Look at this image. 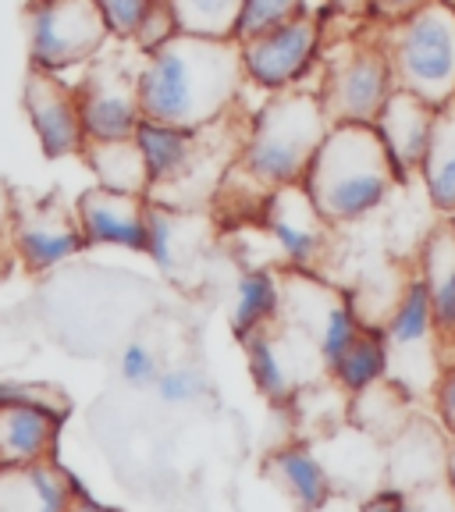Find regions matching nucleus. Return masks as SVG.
Masks as SVG:
<instances>
[{"mask_svg":"<svg viewBox=\"0 0 455 512\" xmlns=\"http://www.w3.org/2000/svg\"><path fill=\"white\" fill-rule=\"evenodd\" d=\"M136 93L143 118L178 128H210L239 111L249 93L235 40L171 36L164 47L139 57Z\"/></svg>","mask_w":455,"mask_h":512,"instance_id":"f257e3e1","label":"nucleus"},{"mask_svg":"<svg viewBox=\"0 0 455 512\" xmlns=\"http://www.w3.org/2000/svg\"><path fill=\"white\" fill-rule=\"evenodd\" d=\"M399 182L374 125H331L299 185L331 224H352L384 207Z\"/></svg>","mask_w":455,"mask_h":512,"instance_id":"f03ea898","label":"nucleus"},{"mask_svg":"<svg viewBox=\"0 0 455 512\" xmlns=\"http://www.w3.org/2000/svg\"><path fill=\"white\" fill-rule=\"evenodd\" d=\"M328 128L331 121L317 89L306 86L274 93L246 114L235 164L267 192L281 185H299L317 146L328 136Z\"/></svg>","mask_w":455,"mask_h":512,"instance_id":"7ed1b4c3","label":"nucleus"},{"mask_svg":"<svg viewBox=\"0 0 455 512\" xmlns=\"http://www.w3.org/2000/svg\"><path fill=\"white\" fill-rule=\"evenodd\" d=\"M395 75V89L420 96L431 107L455 100V8L431 0L399 22L374 25Z\"/></svg>","mask_w":455,"mask_h":512,"instance_id":"20e7f679","label":"nucleus"},{"mask_svg":"<svg viewBox=\"0 0 455 512\" xmlns=\"http://www.w3.org/2000/svg\"><path fill=\"white\" fill-rule=\"evenodd\" d=\"M313 89L331 125H374L395 93L392 64L374 25L367 22L363 32H352L338 43L328 40Z\"/></svg>","mask_w":455,"mask_h":512,"instance_id":"39448f33","label":"nucleus"},{"mask_svg":"<svg viewBox=\"0 0 455 512\" xmlns=\"http://www.w3.org/2000/svg\"><path fill=\"white\" fill-rule=\"evenodd\" d=\"M25 32L32 68L61 79L89 68L111 43V32L93 0H29Z\"/></svg>","mask_w":455,"mask_h":512,"instance_id":"423d86ee","label":"nucleus"},{"mask_svg":"<svg viewBox=\"0 0 455 512\" xmlns=\"http://www.w3.org/2000/svg\"><path fill=\"white\" fill-rule=\"evenodd\" d=\"M324 47H328V25L310 11L271 32H260L253 40L239 43L246 86L264 96L306 89V82L320 72Z\"/></svg>","mask_w":455,"mask_h":512,"instance_id":"0eeeda50","label":"nucleus"},{"mask_svg":"<svg viewBox=\"0 0 455 512\" xmlns=\"http://www.w3.org/2000/svg\"><path fill=\"white\" fill-rule=\"evenodd\" d=\"M256 221L285 271L313 274L320 260L328 256L335 224L320 214L303 185H281V189L267 192Z\"/></svg>","mask_w":455,"mask_h":512,"instance_id":"6e6552de","label":"nucleus"},{"mask_svg":"<svg viewBox=\"0 0 455 512\" xmlns=\"http://www.w3.org/2000/svg\"><path fill=\"white\" fill-rule=\"evenodd\" d=\"M136 68H128L125 61H107V57H96L89 68H82L75 93H79V118L86 143L132 139L136 125L143 121V107H139L136 93Z\"/></svg>","mask_w":455,"mask_h":512,"instance_id":"1a4fd4ad","label":"nucleus"},{"mask_svg":"<svg viewBox=\"0 0 455 512\" xmlns=\"http://www.w3.org/2000/svg\"><path fill=\"white\" fill-rule=\"evenodd\" d=\"M139 153L146 160V175H150V200H164L171 192H182L200 182V171L210 157L207 128L192 132V128L164 125V121L143 118L132 132Z\"/></svg>","mask_w":455,"mask_h":512,"instance_id":"9d476101","label":"nucleus"},{"mask_svg":"<svg viewBox=\"0 0 455 512\" xmlns=\"http://www.w3.org/2000/svg\"><path fill=\"white\" fill-rule=\"evenodd\" d=\"M22 107L32 125V136H36L40 150L47 153L50 160L82 157V150H86V132H82L79 93H75L72 82H64L61 75H47V72L29 68Z\"/></svg>","mask_w":455,"mask_h":512,"instance_id":"9b49d317","label":"nucleus"},{"mask_svg":"<svg viewBox=\"0 0 455 512\" xmlns=\"http://www.w3.org/2000/svg\"><path fill=\"white\" fill-rule=\"evenodd\" d=\"M11 242H15L18 260L36 274L57 271L68 260H75L82 249H89L75 221V210L61 207L57 200H40L18 210Z\"/></svg>","mask_w":455,"mask_h":512,"instance_id":"f8f14e48","label":"nucleus"},{"mask_svg":"<svg viewBox=\"0 0 455 512\" xmlns=\"http://www.w3.org/2000/svg\"><path fill=\"white\" fill-rule=\"evenodd\" d=\"M75 221L86 246H111L125 253H146V224H150V196L111 189H86L75 200Z\"/></svg>","mask_w":455,"mask_h":512,"instance_id":"ddd939ff","label":"nucleus"},{"mask_svg":"<svg viewBox=\"0 0 455 512\" xmlns=\"http://www.w3.org/2000/svg\"><path fill=\"white\" fill-rule=\"evenodd\" d=\"M434 118H438V107L406 93V89H395L388 96V104L381 107V114H377L374 132L381 136L402 182L409 175H420V168H424L427 146H431L434 136Z\"/></svg>","mask_w":455,"mask_h":512,"instance_id":"4468645a","label":"nucleus"},{"mask_svg":"<svg viewBox=\"0 0 455 512\" xmlns=\"http://www.w3.org/2000/svg\"><path fill=\"white\" fill-rule=\"evenodd\" d=\"M299 331V328H296ZM303 331H299V342H303ZM292 342V328H288L285 320H278L274 328L267 331H256L242 342V352H246V370H249V381L267 402L274 406H292L299 388H306V377L299 374V363H296V345Z\"/></svg>","mask_w":455,"mask_h":512,"instance_id":"2eb2a0df","label":"nucleus"},{"mask_svg":"<svg viewBox=\"0 0 455 512\" xmlns=\"http://www.w3.org/2000/svg\"><path fill=\"white\" fill-rule=\"evenodd\" d=\"M264 473L274 488L296 505V512H320L335 495V477L317 448L306 441H288L274 448L264 463Z\"/></svg>","mask_w":455,"mask_h":512,"instance_id":"dca6fc26","label":"nucleus"},{"mask_svg":"<svg viewBox=\"0 0 455 512\" xmlns=\"http://www.w3.org/2000/svg\"><path fill=\"white\" fill-rule=\"evenodd\" d=\"M381 331H384V342H388V360L392 363L416 356V352H424L431 360H441L431 296H427V285L420 278V271L402 281L399 296L392 303V313H388ZM392 363H388V370H392Z\"/></svg>","mask_w":455,"mask_h":512,"instance_id":"f3484780","label":"nucleus"},{"mask_svg":"<svg viewBox=\"0 0 455 512\" xmlns=\"http://www.w3.org/2000/svg\"><path fill=\"white\" fill-rule=\"evenodd\" d=\"M64 416L43 406H0V466L47 463L57 452Z\"/></svg>","mask_w":455,"mask_h":512,"instance_id":"a211bd4d","label":"nucleus"},{"mask_svg":"<svg viewBox=\"0 0 455 512\" xmlns=\"http://www.w3.org/2000/svg\"><path fill=\"white\" fill-rule=\"evenodd\" d=\"M75 484L57 459L32 466H0V512H64Z\"/></svg>","mask_w":455,"mask_h":512,"instance_id":"6ab92c4d","label":"nucleus"},{"mask_svg":"<svg viewBox=\"0 0 455 512\" xmlns=\"http://www.w3.org/2000/svg\"><path fill=\"white\" fill-rule=\"evenodd\" d=\"M392 456H388V473H392V488L409 491L420 484L445 477L448 463V441L438 427L424 424V420H409L392 441Z\"/></svg>","mask_w":455,"mask_h":512,"instance_id":"aec40b11","label":"nucleus"},{"mask_svg":"<svg viewBox=\"0 0 455 512\" xmlns=\"http://www.w3.org/2000/svg\"><path fill=\"white\" fill-rule=\"evenodd\" d=\"M281 303H285V274L274 267H246L235 281V303H232V335L246 342L256 331L274 328L281 320Z\"/></svg>","mask_w":455,"mask_h":512,"instance_id":"412c9836","label":"nucleus"},{"mask_svg":"<svg viewBox=\"0 0 455 512\" xmlns=\"http://www.w3.org/2000/svg\"><path fill=\"white\" fill-rule=\"evenodd\" d=\"M420 278L427 285L438 328V352L445 356L448 345H455V235L452 228L431 232L420 256Z\"/></svg>","mask_w":455,"mask_h":512,"instance_id":"4be33fe9","label":"nucleus"},{"mask_svg":"<svg viewBox=\"0 0 455 512\" xmlns=\"http://www.w3.org/2000/svg\"><path fill=\"white\" fill-rule=\"evenodd\" d=\"M349 420L356 431L370 434V438L392 441L413 420V395L392 377H384L363 392L349 395Z\"/></svg>","mask_w":455,"mask_h":512,"instance_id":"5701e85b","label":"nucleus"},{"mask_svg":"<svg viewBox=\"0 0 455 512\" xmlns=\"http://www.w3.org/2000/svg\"><path fill=\"white\" fill-rule=\"evenodd\" d=\"M82 160H86V168L93 171L100 189L150 196V175H146V160H143V153H139L136 139L86 143Z\"/></svg>","mask_w":455,"mask_h":512,"instance_id":"b1692460","label":"nucleus"},{"mask_svg":"<svg viewBox=\"0 0 455 512\" xmlns=\"http://www.w3.org/2000/svg\"><path fill=\"white\" fill-rule=\"evenodd\" d=\"M420 178H424L427 200L434 203V210H441L445 217H455V100L438 107L434 136L431 146H427Z\"/></svg>","mask_w":455,"mask_h":512,"instance_id":"393cba45","label":"nucleus"},{"mask_svg":"<svg viewBox=\"0 0 455 512\" xmlns=\"http://www.w3.org/2000/svg\"><path fill=\"white\" fill-rule=\"evenodd\" d=\"M388 342H384L381 328H363L356 335V342L338 356L335 363L328 367V381H335L345 395H356L370 384L384 381L388 377Z\"/></svg>","mask_w":455,"mask_h":512,"instance_id":"a878e982","label":"nucleus"},{"mask_svg":"<svg viewBox=\"0 0 455 512\" xmlns=\"http://www.w3.org/2000/svg\"><path fill=\"white\" fill-rule=\"evenodd\" d=\"M178 32L203 40H235L242 0H168Z\"/></svg>","mask_w":455,"mask_h":512,"instance_id":"bb28decb","label":"nucleus"},{"mask_svg":"<svg viewBox=\"0 0 455 512\" xmlns=\"http://www.w3.org/2000/svg\"><path fill=\"white\" fill-rule=\"evenodd\" d=\"M182 210L150 200V224H146V253L160 271H175L182 260Z\"/></svg>","mask_w":455,"mask_h":512,"instance_id":"cd10ccee","label":"nucleus"},{"mask_svg":"<svg viewBox=\"0 0 455 512\" xmlns=\"http://www.w3.org/2000/svg\"><path fill=\"white\" fill-rule=\"evenodd\" d=\"M306 15V0H242V18L235 29V43H246L260 32H271L292 18Z\"/></svg>","mask_w":455,"mask_h":512,"instance_id":"c85d7f7f","label":"nucleus"},{"mask_svg":"<svg viewBox=\"0 0 455 512\" xmlns=\"http://www.w3.org/2000/svg\"><path fill=\"white\" fill-rule=\"evenodd\" d=\"M153 392H157V399L164 402V406H192V402H200L203 395L210 392L207 377H203V370L196 367H164L160 370V377L153 381Z\"/></svg>","mask_w":455,"mask_h":512,"instance_id":"c756f323","label":"nucleus"},{"mask_svg":"<svg viewBox=\"0 0 455 512\" xmlns=\"http://www.w3.org/2000/svg\"><path fill=\"white\" fill-rule=\"evenodd\" d=\"M100 18H104L107 32H111V40L128 43L132 36L139 32V25L146 22L153 8H157V0H93Z\"/></svg>","mask_w":455,"mask_h":512,"instance_id":"7c9ffc66","label":"nucleus"},{"mask_svg":"<svg viewBox=\"0 0 455 512\" xmlns=\"http://www.w3.org/2000/svg\"><path fill=\"white\" fill-rule=\"evenodd\" d=\"M160 360L157 352L146 342H128L118 356V377L128 388H153V381L160 377Z\"/></svg>","mask_w":455,"mask_h":512,"instance_id":"2f4dec72","label":"nucleus"},{"mask_svg":"<svg viewBox=\"0 0 455 512\" xmlns=\"http://www.w3.org/2000/svg\"><path fill=\"white\" fill-rule=\"evenodd\" d=\"M0 406H43L68 416V399L50 384H25V381H0Z\"/></svg>","mask_w":455,"mask_h":512,"instance_id":"473e14b6","label":"nucleus"},{"mask_svg":"<svg viewBox=\"0 0 455 512\" xmlns=\"http://www.w3.org/2000/svg\"><path fill=\"white\" fill-rule=\"evenodd\" d=\"M171 36H178L175 15H171L168 0H157V8L146 15V22L139 25V32L132 36V40H128V47L136 50L139 57H146V54H153L157 47H164Z\"/></svg>","mask_w":455,"mask_h":512,"instance_id":"72a5a7b5","label":"nucleus"},{"mask_svg":"<svg viewBox=\"0 0 455 512\" xmlns=\"http://www.w3.org/2000/svg\"><path fill=\"white\" fill-rule=\"evenodd\" d=\"M402 512H455V488L448 484V477L409 488Z\"/></svg>","mask_w":455,"mask_h":512,"instance_id":"f704fd0d","label":"nucleus"},{"mask_svg":"<svg viewBox=\"0 0 455 512\" xmlns=\"http://www.w3.org/2000/svg\"><path fill=\"white\" fill-rule=\"evenodd\" d=\"M431 399H434V406H438V420L445 424V431L455 434V356L441 363V374H438V381H434Z\"/></svg>","mask_w":455,"mask_h":512,"instance_id":"c9c22d12","label":"nucleus"},{"mask_svg":"<svg viewBox=\"0 0 455 512\" xmlns=\"http://www.w3.org/2000/svg\"><path fill=\"white\" fill-rule=\"evenodd\" d=\"M370 4H374V0H320L317 18H324V25H328L331 18H349V22H356V25H367Z\"/></svg>","mask_w":455,"mask_h":512,"instance_id":"e433bc0d","label":"nucleus"},{"mask_svg":"<svg viewBox=\"0 0 455 512\" xmlns=\"http://www.w3.org/2000/svg\"><path fill=\"white\" fill-rule=\"evenodd\" d=\"M431 0H374L370 4V25H388L399 22V18L413 15L416 8H424Z\"/></svg>","mask_w":455,"mask_h":512,"instance_id":"4c0bfd02","label":"nucleus"},{"mask_svg":"<svg viewBox=\"0 0 455 512\" xmlns=\"http://www.w3.org/2000/svg\"><path fill=\"white\" fill-rule=\"evenodd\" d=\"M402 505H406V491L399 488H377L374 495L363 502V512H402Z\"/></svg>","mask_w":455,"mask_h":512,"instance_id":"58836bf2","label":"nucleus"},{"mask_svg":"<svg viewBox=\"0 0 455 512\" xmlns=\"http://www.w3.org/2000/svg\"><path fill=\"white\" fill-rule=\"evenodd\" d=\"M64 512H118V509H111V505H104V502H96L89 491L75 488L72 502H68V509H64Z\"/></svg>","mask_w":455,"mask_h":512,"instance_id":"ea45409f","label":"nucleus"},{"mask_svg":"<svg viewBox=\"0 0 455 512\" xmlns=\"http://www.w3.org/2000/svg\"><path fill=\"white\" fill-rule=\"evenodd\" d=\"M445 477H448V484L455 488V434H452V441H448V463H445Z\"/></svg>","mask_w":455,"mask_h":512,"instance_id":"a19ab883","label":"nucleus"},{"mask_svg":"<svg viewBox=\"0 0 455 512\" xmlns=\"http://www.w3.org/2000/svg\"><path fill=\"white\" fill-rule=\"evenodd\" d=\"M448 228H452V235H455V217H452V224H448Z\"/></svg>","mask_w":455,"mask_h":512,"instance_id":"79ce46f5","label":"nucleus"}]
</instances>
